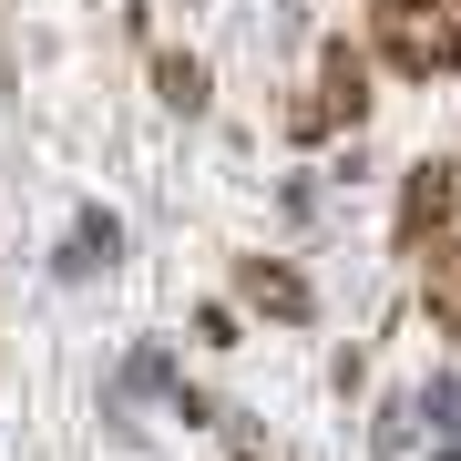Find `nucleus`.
<instances>
[{"label": "nucleus", "mask_w": 461, "mask_h": 461, "mask_svg": "<svg viewBox=\"0 0 461 461\" xmlns=\"http://www.w3.org/2000/svg\"><path fill=\"white\" fill-rule=\"evenodd\" d=\"M451 215H461V165H451V154H420V165L400 175V226H390L400 257H420L430 236L451 226Z\"/></svg>", "instance_id": "3"}, {"label": "nucleus", "mask_w": 461, "mask_h": 461, "mask_svg": "<svg viewBox=\"0 0 461 461\" xmlns=\"http://www.w3.org/2000/svg\"><path fill=\"white\" fill-rule=\"evenodd\" d=\"M236 297H247L257 318H277V329H308V318H318V287L297 277L287 257H247V267H236Z\"/></svg>", "instance_id": "4"}, {"label": "nucleus", "mask_w": 461, "mask_h": 461, "mask_svg": "<svg viewBox=\"0 0 461 461\" xmlns=\"http://www.w3.org/2000/svg\"><path fill=\"white\" fill-rule=\"evenodd\" d=\"M420 411H430V430H441V441H461V379H430Z\"/></svg>", "instance_id": "8"}, {"label": "nucleus", "mask_w": 461, "mask_h": 461, "mask_svg": "<svg viewBox=\"0 0 461 461\" xmlns=\"http://www.w3.org/2000/svg\"><path fill=\"white\" fill-rule=\"evenodd\" d=\"M369 41H379L390 72L430 83V72L461 62V0H379V11H369Z\"/></svg>", "instance_id": "1"}, {"label": "nucleus", "mask_w": 461, "mask_h": 461, "mask_svg": "<svg viewBox=\"0 0 461 461\" xmlns=\"http://www.w3.org/2000/svg\"><path fill=\"white\" fill-rule=\"evenodd\" d=\"M420 308H430V329H451V339H461V215L420 247Z\"/></svg>", "instance_id": "5"}, {"label": "nucleus", "mask_w": 461, "mask_h": 461, "mask_svg": "<svg viewBox=\"0 0 461 461\" xmlns=\"http://www.w3.org/2000/svg\"><path fill=\"white\" fill-rule=\"evenodd\" d=\"M154 93H165L175 113H205V62L195 51H154Z\"/></svg>", "instance_id": "6"}, {"label": "nucleus", "mask_w": 461, "mask_h": 461, "mask_svg": "<svg viewBox=\"0 0 461 461\" xmlns=\"http://www.w3.org/2000/svg\"><path fill=\"white\" fill-rule=\"evenodd\" d=\"M113 247H123V226H113V215H83V226H72V257H62V267H103Z\"/></svg>", "instance_id": "7"}, {"label": "nucleus", "mask_w": 461, "mask_h": 461, "mask_svg": "<svg viewBox=\"0 0 461 461\" xmlns=\"http://www.w3.org/2000/svg\"><path fill=\"white\" fill-rule=\"evenodd\" d=\"M359 113H369V51L329 41V51H318L308 103H287V133H297V144H318V133H339V123H359Z\"/></svg>", "instance_id": "2"}]
</instances>
